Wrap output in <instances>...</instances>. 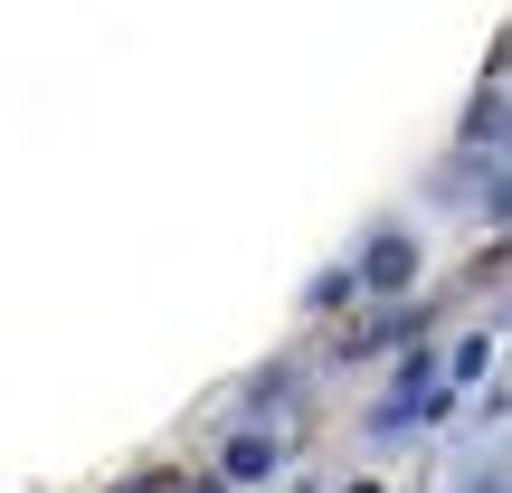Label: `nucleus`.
<instances>
[{
	"label": "nucleus",
	"instance_id": "nucleus-3",
	"mask_svg": "<svg viewBox=\"0 0 512 493\" xmlns=\"http://www.w3.org/2000/svg\"><path fill=\"white\" fill-rule=\"evenodd\" d=\"M484 493H494V484H484Z\"/></svg>",
	"mask_w": 512,
	"mask_h": 493
},
{
	"label": "nucleus",
	"instance_id": "nucleus-2",
	"mask_svg": "<svg viewBox=\"0 0 512 493\" xmlns=\"http://www.w3.org/2000/svg\"><path fill=\"white\" fill-rule=\"evenodd\" d=\"M275 465H285V446H275V437H238V446H228V465H219V475H228V484H266Z\"/></svg>",
	"mask_w": 512,
	"mask_h": 493
},
{
	"label": "nucleus",
	"instance_id": "nucleus-1",
	"mask_svg": "<svg viewBox=\"0 0 512 493\" xmlns=\"http://www.w3.org/2000/svg\"><path fill=\"white\" fill-rule=\"evenodd\" d=\"M408 275H418V247H408V238H370V256H361V294H399Z\"/></svg>",
	"mask_w": 512,
	"mask_h": 493
}]
</instances>
